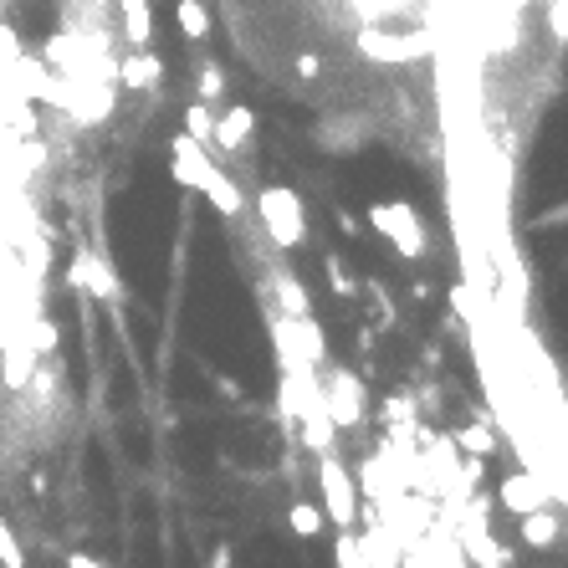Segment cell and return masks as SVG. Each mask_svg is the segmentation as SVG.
<instances>
[{
	"label": "cell",
	"instance_id": "obj_5",
	"mask_svg": "<svg viewBox=\"0 0 568 568\" xmlns=\"http://www.w3.org/2000/svg\"><path fill=\"white\" fill-rule=\"evenodd\" d=\"M318 482H323V517L333 522L338 533H354L359 522V487H354V471H348L333 451L318 456Z\"/></svg>",
	"mask_w": 568,
	"mask_h": 568
},
{
	"label": "cell",
	"instance_id": "obj_9",
	"mask_svg": "<svg viewBox=\"0 0 568 568\" xmlns=\"http://www.w3.org/2000/svg\"><path fill=\"white\" fill-rule=\"evenodd\" d=\"M67 282H72V287H82V292H93V297H123V282L113 277L108 261H103V256H93V251H82V256L72 261Z\"/></svg>",
	"mask_w": 568,
	"mask_h": 568
},
{
	"label": "cell",
	"instance_id": "obj_32",
	"mask_svg": "<svg viewBox=\"0 0 568 568\" xmlns=\"http://www.w3.org/2000/svg\"><path fill=\"white\" fill-rule=\"evenodd\" d=\"M476 568H502V563H476Z\"/></svg>",
	"mask_w": 568,
	"mask_h": 568
},
{
	"label": "cell",
	"instance_id": "obj_4",
	"mask_svg": "<svg viewBox=\"0 0 568 568\" xmlns=\"http://www.w3.org/2000/svg\"><path fill=\"white\" fill-rule=\"evenodd\" d=\"M369 226L395 246L400 256H425V221H420V210L410 200H379L369 205Z\"/></svg>",
	"mask_w": 568,
	"mask_h": 568
},
{
	"label": "cell",
	"instance_id": "obj_20",
	"mask_svg": "<svg viewBox=\"0 0 568 568\" xmlns=\"http://www.w3.org/2000/svg\"><path fill=\"white\" fill-rule=\"evenodd\" d=\"M180 134H190L200 149L215 144V113H210V103H190L185 108V128H180Z\"/></svg>",
	"mask_w": 568,
	"mask_h": 568
},
{
	"label": "cell",
	"instance_id": "obj_25",
	"mask_svg": "<svg viewBox=\"0 0 568 568\" xmlns=\"http://www.w3.org/2000/svg\"><path fill=\"white\" fill-rule=\"evenodd\" d=\"M333 568H369L354 533H338V538H333Z\"/></svg>",
	"mask_w": 568,
	"mask_h": 568
},
{
	"label": "cell",
	"instance_id": "obj_22",
	"mask_svg": "<svg viewBox=\"0 0 568 568\" xmlns=\"http://www.w3.org/2000/svg\"><path fill=\"white\" fill-rule=\"evenodd\" d=\"M384 420L395 425V435H415V405H410V395H389L384 400Z\"/></svg>",
	"mask_w": 568,
	"mask_h": 568
},
{
	"label": "cell",
	"instance_id": "obj_19",
	"mask_svg": "<svg viewBox=\"0 0 568 568\" xmlns=\"http://www.w3.org/2000/svg\"><path fill=\"white\" fill-rule=\"evenodd\" d=\"M174 21H180L185 41H205L210 36V11L200 6V0H174Z\"/></svg>",
	"mask_w": 568,
	"mask_h": 568
},
{
	"label": "cell",
	"instance_id": "obj_16",
	"mask_svg": "<svg viewBox=\"0 0 568 568\" xmlns=\"http://www.w3.org/2000/svg\"><path fill=\"white\" fill-rule=\"evenodd\" d=\"M558 538H563V517L558 512L538 507V512L522 517V543H528V548H553Z\"/></svg>",
	"mask_w": 568,
	"mask_h": 568
},
{
	"label": "cell",
	"instance_id": "obj_18",
	"mask_svg": "<svg viewBox=\"0 0 568 568\" xmlns=\"http://www.w3.org/2000/svg\"><path fill=\"white\" fill-rule=\"evenodd\" d=\"M287 528H292L302 543H313V538L328 533V517H323L318 502H292V507H287Z\"/></svg>",
	"mask_w": 568,
	"mask_h": 568
},
{
	"label": "cell",
	"instance_id": "obj_7",
	"mask_svg": "<svg viewBox=\"0 0 568 568\" xmlns=\"http://www.w3.org/2000/svg\"><path fill=\"white\" fill-rule=\"evenodd\" d=\"M359 52L369 62H415L430 52V36L425 31H379V26H364L359 31Z\"/></svg>",
	"mask_w": 568,
	"mask_h": 568
},
{
	"label": "cell",
	"instance_id": "obj_11",
	"mask_svg": "<svg viewBox=\"0 0 568 568\" xmlns=\"http://www.w3.org/2000/svg\"><path fill=\"white\" fill-rule=\"evenodd\" d=\"M297 425H302V446H308V451L328 456V451L338 446V425H333V420H328V410H323V389H318V400L297 415Z\"/></svg>",
	"mask_w": 568,
	"mask_h": 568
},
{
	"label": "cell",
	"instance_id": "obj_23",
	"mask_svg": "<svg viewBox=\"0 0 568 568\" xmlns=\"http://www.w3.org/2000/svg\"><path fill=\"white\" fill-rule=\"evenodd\" d=\"M226 87H231V82H226V67H221V62H200V103H215Z\"/></svg>",
	"mask_w": 568,
	"mask_h": 568
},
{
	"label": "cell",
	"instance_id": "obj_24",
	"mask_svg": "<svg viewBox=\"0 0 568 568\" xmlns=\"http://www.w3.org/2000/svg\"><path fill=\"white\" fill-rule=\"evenodd\" d=\"M26 343L36 348V359H41V354H57L62 333H57V323H52V318H36V323H31V333H26Z\"/></svg>",
	"mask_w": 568,
	"mask_h": 568
},
{
	"label": "cell",
	"instance_id": "obj_2",
	"mask_svg": "<svg viewBox=\"0 0 568 568\" xmlns=\"http://www.w3.org/2000/svg\"><path fill=\"white\" fill-rule=\"evenodd\" d=\"M256 215H261V231H267L272 246L297 251L302 241H308V205H302L297 190H287V185H267V190L256 195Z\"/></svg>",
	"mask_w": 568,
	"mask_h": 568
},
{
	"label": "cell",
	"instance_id": "obj_8",
	"mask_svg": "<svg viewBox=\"0 0 568 568\" xmlns=\"http://www.w3.org/2000/svg\"><path fill=\"white\" fill-rule=\"evenodd\" d=\"M497 502L507 507V512H517V517H528V512H538V507H548V502H558V492H548L533 471H512V476H502V487H497Z\"/></svg>",
	"mask_w": 568,
	"mask_h": 568
},
{
	"label": "cell",
	"instance_id": "obj_14",
	"mask_svg": "<svg viewBox=\"0 0 568 568\" xmlns=\"http://www.w3.org/2000/svg\"><path fill=\"white\" fill-rule=\"evenodd\" d=\"M251 128H256V118H251V108L246 103H236V108H226L221 118H215V149H246V139H251Z\"/></svg>",
	"mask_w": 568,
	"mask_h": 568
},
{
	"label": "cell",
	"instance_id": "obj_6",
	"mask_svg": "<svg viewBox=\"0 0 568 568\" xmlns=\"http://www.w3.org/2000/svg\"><path fill=\"white\" fill-rule=\"evenodd\" d=\"M318 389H323V410H328V420H333L338 430H359V425H364V415H369V389H364V379H359L354 369H333L328 379H318Z\"/></svg>",
	"mask_w": 568,
	"mask_h": 568
},
{
	"label": "cell",
	"instance_id": "obj_31",
	"mask_svg": "<svg viewBox=\"0 0 568 568\" xmlns=\"http://www.w3.org/2000/svg\"><path fill=\"white\" fill-rule=\"evenodd\" d=\"M333 221H338V231H343V236H354V231H359V215H348V210H338Z\"/></svg>",
	"mask_w": 568,
	"mask_h": 568
},
{
	"label": "cell",
	"instance_id": "obj_28",
	"mask_svg": "<svg viewBox=\"0 0 568 568\" xmlns=\"http://www.w3.org/2000/svg\"><path fill=\"white\" fill-rule=\"evenodd\" d=\"M231 563H236V548H231V543H215V548H210V563H205V568H231Z\"/></svg>",
	"mask_w": 568,
	"mask_h": 568
},
{
	"label": "cell",
	"instance_id": "obj_3",
	"mask_svg": "<svg viewBox=\"0 0 568 568\" xmlns=\"http://www.w3.org/2000/svg\"><path fill=\"white\" fill-rule=\"evenodd\" d=\"M272 348L282 369H318L328 364V338L313 318H272Z\"/></svg>",
	"mask_w": 568,
	"mask_h": 568
},
{
	"label": "cell",
	"instance_id": "obj_29",
	"mask_svg": "<svg viewBox=\"0 0 568 568\" xmlns=\"http://www.w3.org/2000/svg\"><path fill=\"white\" fill-rule=\"evenodd\" d=\"M292 67H297V77H318V72H323V62H318L313 52H297V62H292Z\"/></svg>",
	"mask_w": 568,
	"mask_h": 568
},
{
	"label": "cell",
	"instance_id": "obj_27",
	"mask_svg": "<svg viewBox=\"0 0 568 568\" xmlns=\"http://www.w3.org/2000/svg\"><path fill=\"white\" fill-rule=\"evenodd\" d=\"M548 26H553V41H568V6L563 0H548Z\"/></svg>",
	"mask_w": 568,
	"mask_h": 568
},
{
	"label": "cell",
	"instance_id": "obj_26",
	"mask_svg": "<svg viewBox=\"0 0 568 568\" xmlns=\"http://www.w3.org/2000/svg\"><path fill=\"white\" fill-rule=\"evenodd\" d=\"M0 568H26V553H21L16 533L6 528V517H0Z\"/></svg>",
	"mask_w": 568,
	"mask_h": 568
},
{
	"label": "cell",
	"instance_id": "obj_15",
	"mask_svg": "<svg viewBox=\"0 0 568 568\" xmlns=\"http://www.w3.org/2000/svg\"><path fill=\"white\" fill-rule=\"evenodd\" d=\"M272 287H277V308H282V318H313V292H308V282H302V277L277 272Z\"/></svg>",
	"mask_w": 568,
	"mask_h": 568
},
{
	"label": "cell",
	"instance_id": "obj_12",
	"mask_svg": "<svg viewBox=\"0 0 568 568\" xmlns=\"http://www.w3.org/2000/svg\"><path fill=\"white\" fill-rule=\"evenodd\" d=\"M113 72H118V82H123V87H134V93H139V87L149 93V87H159V82H164V62L154 57V47H149V52H128Z\"/></svg>",
	"mask_w": 568,
	"mask_h": 568
},
{
	"label": "cell",
	"instance_id": "obj_17",
	"mask_svg": "<svg viewBox=\"0 0 568 568\" xmlns=\"http://www.w3.org/2000/svg\"><path fill=\"white\" fill-rule=\"evenodd\" d=\"M451 446L461 451V456H497V430L492 425H482V420H476V425H461L456 435H451Z\"/></svg>",
	"mask_w": 568,
	"mask_h": 568
},
{
	"label": "cell",
	"instance_id": "obj_30",
	"mask_svg": "<svg viewBox=\"0 0 568 568\" xmlns=\"http://www.w3.org/2000/svg\"><path fill=\"white\" fill-rule=\"evenodd\" d=\"M67 568H108V563H98L93 553H67Z\"/></svg>",
	"mask_w": 568,
	"mask_h": 568
},
{
	"label": "cell",
	"instance_id": "obj_10",
	"mask_svg": "<svg viewBox=\"0 0 568 568\" xmlns=\"http://www.w3.org/2000/svg\"><path fill=\"white\" fill-rule=\"evenodd\" d=\"M31 374H36V348L21 333L16 343L0 348V384H6L11 395H21V389H31Z\"/></svg>",
	"mask_w": 568,
	"mask_h": 568
},
{
	"label": "cell",
	"instance_id": "obj_1",
	"mask_svg": "<svg viewBox=\"0 0 568 568\" xmlns=\"http://www.w3.org/2000/svg\"><path fill=\"white\" fill-rule=\"evenodd\" d=\"M169 169H174V180H180L185 190H200L221 215H241L246 210L241 185L231 180L221 164H210V149H200L190 134H174L169 139Z\"/></svg>",
	"mask_w": 568,
	"mask_h": 568
},
{
	"label": "cell",
	"instance_id": "obj_21",
	"mask_svg": "<svg viewBox=\"0 0 568 568\" xmlns=\"http://www.w3.org/2000/svg\"><path fill=\"white\" fill-rule=\"evenodd\" d=\"M323 272H328V287H333L338 297H359V292H364V287L354 282V272L343 267V256H338V251H328V256H323Z\"/></svg>",
	"mask_w": 568,
	"mask_h": 568
},
{
	"label": "cell",
	"instance_id": "obj_13",
	"mask_svg": "<svg viewBox=\"0 0 568 568\" xmlns=\"http://www.w3.org/2000/svg\"><path fill=\"white\" fill-rule=\"evenodd\" d=\"M123 6V41H128V52H149V41H154V6L149 0H118Z\"/></svg>",
	"mask_w": 568,
	"mask_h": 568
}]
</instances>
